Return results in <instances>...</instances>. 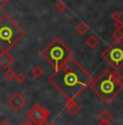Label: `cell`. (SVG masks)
<instances>
[{
  "label": "cell",
  "mask_w": 123,
  "mask_h": 125,
  "mask_svg": "<svg viewBox=\"0 0 123 125\" xmlns=\"http://www.w3.org/2000/svg\"><path fill=\"white\" fill-rule=\"evenodd\" d=\"M50 83L67 98H76L90 85L91 77L71 58L51 74Z\"/></svg>",
  "instance_id": "1"
},
{
  "label": "cell",
  "mask_w": 123,
  "mask_h": 125,
  "mask_svg": "<svg viewBox=\"0 0 123 125\" xmlns=\"http://www.w3.org/2000/svg\"><path fill=\"white\" fill-rule=\"evenodd\" d=\"M23 31L10 16L0 19V50L9 51L23 38Z\"/></svg>",
  "instance_id": "2"
},
{
  "label": "cell",
  "mask_w": 123,
  "mask_h": 125,
  "mask_svg": "<svg viewBox=\"0 0 123 125\" xmlns=\"http://www.w3.org/2000/svg\"><path fill=\"white\" fill-rule=\"evenodd\" d=\"M95 93L106 102L111 101L123 89L121 82H118L110 71H105L91 85Z\"/></svg>",
  "instance_id": "3"
},
{
  "label": "cell",
  "mask_w": 123,
  "mask_h": 125,
  "mask_svg": "<svg viewBox=\"0 0 123 125\" xmlns=\"http://www.w3.org/2000/svg\"><path fill=\"white\" fill-rule=\"evenodd\" d=\"M42 57L54 66L55 71L62 66L69 59L72 58V51L59 38L54 39L42 51Z\"/></svg>",
  "instance_id": "4"
},
{
  "label": "cell",
  "mask_w": 123,
  "mask_h": 125,
  "mask_svg": "<svg viewBox=\"0 0 123 125\" xmlns=\"http://www.w3.org/2000/svg\"><path fill=\"white\" fill-rule=\"evenodd\" d=\"M105 60L113 68H120L123 65V46L113 45L105 50L102 53Z\"/></svg>",
  "instance_id": "5"
},
{
  "label": "cell",
  "mask_w": 123,
  "mask_h": 125,
  "mask_svg": "<svg viewBox=\"0 0 123 125\" xmlns=\"http://www.w3.org/2000/svg\"><path fill=\"white\" fill-rule=\"evenodd\" d=\"M49 111L39 103H35L27 112V117L34 125H44L49 119Z\"/></svg>",
  "instance_id": "6"
},
{
  "label": "cell",
  "mask_w": 123,
  "mask_h": 125,
  "mask_svg": "<svg viewBox=\"0 0 123 125\" xmlns=\"http://www.w3.org/2000/svg\"><path fill=\"white\" fill-rule=\"evenodd\" d=\"M8 103H9V105H10L11 109H13L14 111L19 112L25 107L26 101L20 93H14L13 95L8 99Z\"/></svg>",
  "instance_id": "7"
},
{
  "label": "cell",
  "mask_w": 123,
  "mask_h": 125,
  "mask_svg": "<svg viewBox=\"0 0 123 125\" xmlns=\"http://www.w3.org/2000/svg\"><path fill=\"white\" fill-rule=\"evenodd\" d=\"M66 109L71 116H75L78 114L79 110H81V105L75 100V98H67L66 101Z\"/></svg>",
  "instance_id": "8"
},
{
  "label": "cell",
  "mask_w": 123,
  "mask_h": 125,
  "mask_svg": "<svg viewBox=\"0 0 123 125\" xmlns=\"http://www.w3.org/2000/svg\"><path fill=\"white\" fill-rule=\"evenodd\" d=\"M13 63H14V58L8 51H2L0 53V66L2 69L10 68Z\"/></svg>",
  "instance_id": "9"
},
{
  "label": "cell",
  "mask_w": 123,
  "mask_h": 125,
  "mask_svg": "<svg viewBox=\"0 0 123 125\" xmlns=\"http://www.w3.org/2000/svg\"><path fill=\"white\" fill-rule=\"evenodd\" d=\"M75 32H76V34H78V35H81V36H84V35H86L88 32H89V26H88L85 22L81 21V22L76 23V25H75Z\"/></svg>",
  "instance_id": "10"
},
{
  "label": "cell",
  "mask_w": 123,
  "mask_h": 125,
  "mask_svg": "<svg viewBox=\"0 0 123 125\" xmlns=\"http://www.w3.org/2000/svg\"><path fill=\"white\" fill-rule=\"evenodd\" d=\"M85 44H86V46H87L88 48H89V49L94 50V49H96V48L99 46V39L97 38V36L96 35H90L88 38H86Z\"/></svg>",
  "instance_id": "11"
},
{
  "label": "cell",
  "mask_w": 123,
  "mask_h": 125,
  "mask_svg": "<svg viewBox=\"0 0 123 125\" xmlns=\"http://www.w3.org/2000/svg\"><path fill=\"white\" fill-rule=\"evenodd\" d=\"M31 74H32V76L34 78H40L44 75V71H43L42 66L35 65V66H33L32 71H31Z\"/></svg>",
  "instance_id": "12"
},
{
  "label": "cell",
  "mask_w": 123,
  "mask_h": 125,
  "mask_svg": "<svg viewBox=\"0 0 123 125\" xmlns=\"http://www.w3.org/2000/svg\"><path fill=\"white\" fill-rule=\"evenodd\" d=\"M98 119H99V121H111L112 114L110 113L108 110H102V111L98 114Z\"/></svg>",
  "instance_id": "13"
},
{
  "label": "cell",
  "mask_w": 123,
  "mask_h": 125,
  "mask_svg": "<svg viewBox=\"0 0 123 125\" xmlns=\"http://www.w3.org/2000/svg\"><path fill=\"white\" fill-rule=\"evenodd\" d=\"M112 39L114 40L115 44H120L121 40L123 39V32L121 30H115L112 33Z\"/></svg>",
  "instance_id": "14"
},
{
  "label": "cell",
  "mask_w": 123,
  "mask_h": 125,
  "mask_svg": "<svg viewBox=\"0 0 123 125\" xmlns=\"http://www.w3.org/2000/svg\"><path fill=\"white\" fill-rule=\"evenodd\" d=\"M15 76H16V73L12 69H9V68L6 70V72H4V74H3V77L8 82L13 81L14 78H15Z\"/></svg>",
  "instance_id": "15"
},
{
  "label": "cell",
  "mask_w": 123,
  "mask_h": 125,
  "mask_svg": "<svg viewBox=\"0 0 123 125\" xmlns=\"http://www.w3.org/2000/svg\"><path fill=\"white\" fill-rule=\"evenodd\" d=\"M55 8H56V10L58 12H64V11H67V4L64 3L63 1H61V0H59V1L56 3V6H55Z\"/></svg>",
  "instance_id": "16"
},
{
  "label": "cell",
  "mask_w": 123,
  "mask_h": 125,
  "mask_svg": "<svg viewBox=\"0 0 123 125\" xmlns=\"http://www.w3.org/2000/svg\"><path fill=\"white\" fill-rule=\"evenodd\" d=\"M14 80L18 82L19 84H23L24 82L26 81V76H25V74L24 73H19V74H16V76H15Z\"/></svg>",
  "instance_id": "17"
},
{
  "label": "cell",
  "mask_w": 123,
  "mask_h": 125,
  "mask_svg": "<svg viewBox=\"0 0 123 125\" xmlns=\"http://www.w3.org/2000/svg\"><path fill=\"white\" fill-rule=\"evenodd\" d=\"M121 18H122V14H121V12H120V11H114L111 14V19L114 21V22H115V21L121 20Z\"/></svg>",
  "instance_id": "18"
},
{
  "label": "cell",
  "mask_w": 123,
  "mask_h": 125,
  "mask_svg": "<svg viewBox=\"0 0 123 125\" xmlns=\"http://www.w3.org/2000/svg\"><path fill=\"white\" fill-rule=\"evenodd\" d=\"M114 26H115V30H122V28H123V21L122 20L115 21V22H114Z\"/></svg>",
  "instance_id": "19"
},
{
  "label": "cell",
  "mask_w": 123,
  "mask_h": 125,
  "mask_svg": "<svg viewBox=\"0 0 123 125\" xmlns=\"http://www.w3.org/2000/svg\"><path fill=\"white\" fill-rule=\"evenodd\" d=\"M10 1V0H0V9H2L4 6H6L8 2Z\"/></svg>",
  "instance_id": "20"
},
{
  "label": "cell",
  "mask_w": 123,
  "mask_h": 125,
  "mask_svg": "<svg viewBox=\"0 0 123 125\" xmlns=\"http://www.w3.org/2000/svg\"><path fill=\"white\" fill-rule=\"evenodd\" d=\"M97 125H112L110 123V121H99V123Z\"/></svg>",
  "instance_id": "21"
},
{
  "label": "cell",
  "mask_w": 123,
  "mask_h": 125,
  "mask_svg": "<svg viewBox=\"0 0 123 125\" xmlns=\"http://www.w3.org/2000/svg\"><path fill=\"white\" fill-rule=\"evenodd\" d=\"M18 125H33V124L31 123V122H28V121H21Z\"/></svg>",
  "instance_id": "22"
},
{
  "label": "cell",
  "mask_w": 123,
  "mask_h": 125,
  "mask_svg": "<svg viewBox=\"0 0 123 125\" xmlns=\"http://www.w3.org/2000/svg\"><path fill=\"white\" fill-rule=\"evenodd\" d=\"M0 125H11V124L9 123V122L7 121V120H3V121H2L1 123H0Z\"/></svg>",
  "instance_id": "23"
},
{
  "label": "cell",
  "mask_w": 123,
  "mask_h": 125,
  "mask_svg": "<svg viewBox=\"0 0 123 125\" xmlns=\"http://www.w3.org/2000/svg\"><path fill=\"white\" fill-rule=\"evenodd\" d=\"M50 125H57V124H50Z\"/></svg>",
  "instance_id": "24"
}]
</instances>
